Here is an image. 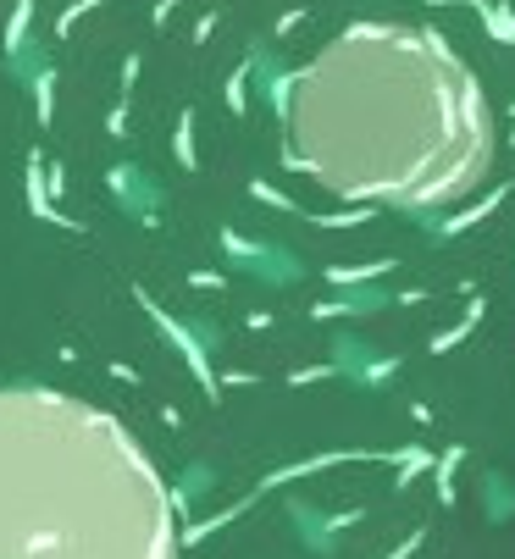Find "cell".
Wrapping results in <instances>:
<instances>
[{
    "label": "cell",
    "mask_w": 515,
    "mask_h": 559,
    "mask_svg": "<svg viewBox=\"0 0 515 559\" xmlns=\"http://www.w3.org/2000/svg\"><path fill=\"white\" fill-rule=\"evenodd\" d=\"M294 161L344 200L432 211L482 183L493 111L477 72L410 23H349L288 95Z\"/></svg>",
    "instance_id": "6da1fadb"
},
{
    "label": "cell",
    "mask_w": 515,
    "mask_h": 559,
    "mask_svg": "<svg viewBox=\"0 0 515 559\" xmlns=\"http://www.w3.org/2000/svg\"><path fill=\"white\" fill-rule=\"evenodd\" d=\"M0 559H178V515L117 416L0 388Z\"/></svg>",
    "instance_id": "7a4b0ae2"
}]
</instances>
